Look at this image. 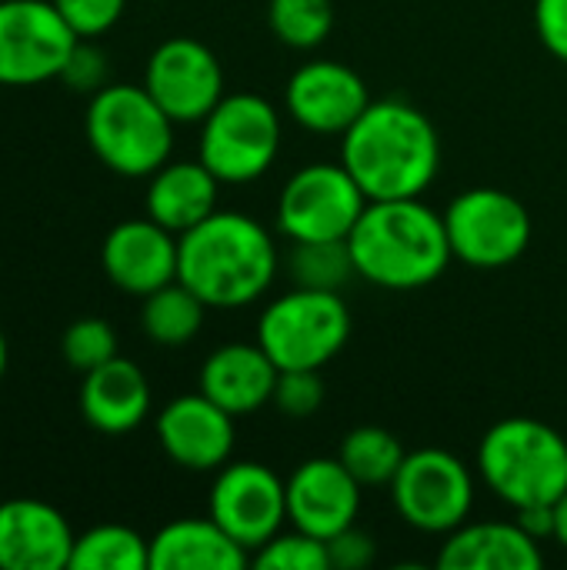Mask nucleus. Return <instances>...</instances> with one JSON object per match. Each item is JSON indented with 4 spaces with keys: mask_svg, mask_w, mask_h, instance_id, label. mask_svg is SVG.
Returning a JSON list of instances; mask_svg holds the SVG:
<instances>
[{
    "mask_svg": "<svg viewBox=\"0 0 567 570\" xmlns=\"http://www.w3.org/2000/svg\"><path fill=\"white\" fill-rule=\"evenodd\" d=\"M341 164L368 200L421 197L441 167V140L428 114L408 100H371L341 134Z\"/></svg>",
    "mask_w": 567,
    "mask_h": 570,
    "instance_id": "f257e3e1",
    "label": "nucleus"
},
{
    "mask_svg": "<svg viewBox=\"0 0 567 570\" xmlns=\"http://www.w3.org/2000/svg\"><path fill=\"white\" fill-rule=\"evenodd\" d=\"M267 23L274 37L291 50H314L331 37V0H267Z\"/></svg>",
    "mask_w": 567,
    "mask_h": 570,
    "instance_id": "cd10ccee",
    "label": "nucleus"
},
{
    "mask_svg": "<svg viewBox=\"0 0 567 570\" xmlns=\"http://www.w3.org/2000/svg\"><path fill=\"white\" fill-rule=\"evenodd\" d=\"M284 417H311L324 404V381L321 371H281L274 401H271Z\"/></svg>",
    "mask_w": 567,
    "mask_h": 570,
    "instance_id": "7c9ffc66",
    "label": "nucleus"
},
{
    "mask_svg": "<svg viewBox=\"0 0 567 570\" xmlns=\"http://www.w3.org/2000/svg\"><path fill=\"white\" fill-rule=\"evenodd\" d=\"M174 120L140 83H104L90 94L84 134L97 160L120 177H150L170 160Z\"/></svg>",
    "mask_w": 567,
    "mask_h": 570,
    "instance_id": "39448f33",
    "label": "nucleus"
},
{
    "mask_svg": "<svg viewBox=\"0 0 567 570\" xmlns=\"http://www.w3.org/2000/svg\"><path fill=\"white\" fill-rule=\"evenodd\" d=\"M60 357L67 367L87 374L117 357V334L104 317H80L60 337Z\"/></svg>",
    "mask_w": 567,
    "mask_h": 570,
    "instance_id": "c85d7f7f",
    "label": "nucleus"
},
{
    "mask_svg": "<svg viewBox=\"0 0 567 570\" xmlns=\"http://www.w3.org/2000/svg\"><path fill=\"white\" fill-rule=\"evenodd\" d=\"M478 471L488 491L508 508L555 504L567 491V441L545 421H498L478 448Z\"/></svg>",
    "mask_w": 567,
    "mask_h": 570,
    "instance_id": "20e7f679",
    "label": "nucleus"
},
{
    "mask_svg": "<svg viewBox=\"0 0 567 570\" xmlns=\"http://www.w3.org/2000/svg\"><path fill=\"white\" fill-rule=\"evenodd\" d=\"M7 374V337H3V327H0V377Z\"/></svg>",
    "mask_w": 567,
    "mask_h": 570,
    "instance_id": "e433bc0d",
    "label": "nucleus"
},
{
    "mask_svg": "<svg viewBox=\"0 0 567 570\" xmlns=\"http://www.w3.org/2000/svg\"><path fill=\"white\" fill-rule=\"evenodd\" d=\"M104 77H107V57L94 43H87L80 37V43L74 47V53H70V60H67V67L60 73V80H67L74 90L97 94L104 87Z\"/></svg>",
    "mask_w": 567,
    "mask_h": 570,
    "instance_id": "72a5a7b5",
    "label": "nucleus"
},
{
    "mask_svg": "<svg viewBox=\"0 0 567 570\" xmlns=\"http://www.w3.org/2000/svg\"><path fill=\"white\" fill-rule=\"evenodd\" d=\"M551 508H555V541L567 551V491Z\"/></svg>",
    "mask_w": 567,
    "mask_h": 570,
    "instance_id": "c9c22d12",
    "label": "nucleus"
},
{
    "mask_svg": "<svg viewBox=\"0 0 567 570\" xmlns=\"http://www.w3.org/2000/svg\"><path fill=\"white\" fill-rule=\"evenodd\" d=\"M404 458H408L404 444L378 424L348 431L338 451V461L354 474L361 488H391Z\"/></svg>",
    "mask_w": 567,
    "mask_h": 570,
    "instance_id": "393cba45",
    "label": "nucleus"
},
{
    "mask_svg": "<svg viewBox=\"0 0 567 570\" xmlns=\"http://www.w3.org/2000/svg\"><path fill=\"white\" fill-rule=\"evenodd\" d=\"M234 421L237 417L214 404L204 391L180 394L157 414V441L184 471H221L234 451Z\"/></svg>",
    "mask_w": 567,
    "mask_h": 570,
    "instance_id": "2eb2a0df",
    "label": "nucleus"
},
{
    "mask_svg": "<svg viewBox=\"0 0 567 570\" xmlns=\"http://www.w3.org/2000/svg\"><path fill=\"white\" fill-rule=\"evenodd\" d=\"M294 287L311 291H338L358 277L351 244L348 240H294L284 261Z\"/></svg>",
    "mask_w": 567,
    "mask_h": 570,
    "instance_id": "bb28decb",
    "label": "nucleus"
},
{
    "mask_svg": "<svg viewBox=\"0 0 567 570\" xmlns=\"http://www.w3.org/2000/svg\"><path fill=\"white\" fill-rule=\"evenodd\" d=\"M398 518L421 534H451L471 518L475 478L461 458L444 448H421L404 458L391 481Z\"/></svg>",
    "mask_w": 567,
    "mask_h": 570,
    "instance_id": "1a4fd4ad",
    "label": "nucleus"
},
{
    "mask_svg": "<svg viewBox=\"0 0 567 570\" xmlns=\"http://www.w3.org/2000/svg\"><path fill=\"white\" fill-rule=\"evenodd\" d=\"M328 558H331V570H364L374 564L378 544L368 531L351 524L328 541Z\"/></svg>",
    "mask_w": 567,
    "mask_h": 570,
    "instance_id": "473e14b6",
    "label": "nucleus"
},
{
    "mask_svg": "<svg viewBox=\"0 0 567 570\" xmlns=\"http://www.w3.org/2000/svg\"><path fill=\"white\" fill-rule=\"evenodd\" d=\"M281 154V114L261 94H224L201 120V164L221 184L264 177Z\"/></svg>",
    "mask_w": 567,
    "mask_h": 570,
    "instance_id": "0eeeda50",
    "label": "nucleus"
},
{
    "mask_svg": "<svg viewBox=\"0 0 567 570\" xmlns=\"http://www.w3.org/2000/svg\"><path fill=\"white\" fill-rule=\"evenodd\" d=\"M281 367L261 344H224L201 364V391L234 417H251L274 401Z\"/></svg>",
    "mask_w": 567,
    "mask_h": 570,
    "instance_id": "6ab92c4d",
    "label": "nucleus"
},
{
    "mask_svg": "<svg viewBox=\"0 0 567 570\" xmlns=\"http://www.w3.org/2000/svg\"><path fill=\"white\" fill-rule=\"evenodd\" d=\"M53 7L74 27L77 37L94 40V37L107 33L124 17L127 0H53Z\"/></svg>",
    "mask_w": 567,
    "mask_h": 570,
    "instance_id": "2f4dec72",
    "label": "nucleus"
},
{
    "mask_svg": "<svg viewBox=\"0 0 567 570\" xmlns=\"http://www.w3.org/2000/svg\"><path fill=\"white\" fill-rule=\"evenodd\" d=\"M67 570H150V541L124 524H100L74 541Z\"/></svg>",
    "mask_w": 567,
    "mask_h": 570,
    "instance_id": "a878e982",
    "label": "nucleus"
},
{
    "mask_svg": "<svg viewBox=\"0 0 567 570\" xmlns=\"http://www.w3.org/2000/svg\"><path fill=\"white\" fill-rule=\"evenodd\" d=\"M368 207L344 164H307L277 197V230L294 240H348Z\"/></svg>",
    "mask_w": 567,
    "mask_h": 570,
    "instance_id": "9d476101",
    "label": "nucleus"
},
{
    "mask_svg": "<svg viewBox=\"0 0 567 570\" xmlns=\"http://www.w3.org/2000/svg\"><path fill=\"white\" fill-rule=\"evenodd\" d=\"M150 401L147 374L120 354L87 371L80 384V414L100 434H127L140 428L150 414Z\"/></svg>",
    "mask_w": 567,
    "mask_h": 570,
    "instance_id": "412c9836",
    "label": "nucleus"
},
{
    "mask_svg": "<svg viewBox=\"0 0 567 570\" xmlns=\"http://www.w3.org/2000/svg\"><path fill=\"white\" fill-rule=\"evenodd\" d=\"M281 267L271 230L237 210H214L180 234L177 281L207 307L237 311L267 294Z\"/></svg>",
    "mask_w": 567,
    "mask_h": 570,
    "instance_id": "f03ea898",
    "label": "nucleus"
},
{
    "mask_svg": "<svg viewBox=\"0 0 567 570\" xmlns=\"http://www.w3.org/2000/svg\"><path fill=\"white\" fill-rule=\"evenodd\" d=\"M287 484V524L331 541L344 528L358 524L361 484L338 458H311L297 464Z\"/></svg>",
    "mask_w": 567,
    "mask_h": 570,
    "instance_id": "dca6fc26",
    "label": "nucleus"
},
{
    "mask_svg": "<svg viewBox=\"0 0 567 570\" xmlns=\"http://www.w3.org/2000/svg\"><path fill=\"white\" fill-rule=\"evenodd\" d=\"M451 254L478 271H498L515 264L531 244L528 207L498 187H471L458 194L444 210Z\"/></svg>",
    "mask_w": 567,
    "mask_h": 570,
    "instance_id": "6e6552de",
    "label": "nucleus"
},
{
    "mask_svg": "<svg viewBox=\"0 0 567 570\" xmlns=\"http://www.w3.org/2000/svg\"><path fill=\"white\" fill-rule=\"evenodd\" d=\"M207 304L180 281H170L144 297L140 304V327L160 347H184L204 327Z\"/></svg>",
    "mask_w": 567,
    "mask_h": 570,
    "instance_id": "b1692460",
    "label": "nucleus"
},
{
    "mask_svg": "<svg viewBox=\"0 0 567 570\" xmlns=\"http://www.w3.org/2000/svg\"><path fill=\"white\" fill-rule=\"evenodd\" d=\"M207 514L254 554L287 524V484L261 461L224 464L211 484Z\"/></svg>",
    "mask_w": 567,
    "mask_h": 570,
    "instance_id": "f8f14e48",
    "label": "nucleus"
},
{
    "mask_svg": "<svg viewBox=\"0 0 567 570\" xmlns=\"http://www.w3.org/2000/svg\"><path fill=\"white\" fill-rule=\"evenodd\" d=\"M144 87L174 124H201L224 97V67L207 43L170 37L150 53Z\"/></svg>",
    "mask_w": 567,
    "mask_h": 570,
    "instance_id": "ddd939ff",
    "label": "nucleus"
},
{
    "mask_svg": "<svg viewBox=\"0 0 567 570\" xmlns=\"http://www.w3.org/2000/svg\"><path fill=\"white\" fill-rule=\"evenodd\" d=\"M371 104L368 83L341 60H311L284 87L287 117L311 134H344Z\"/></svg>",
    "mask_w": 567,
    "mask_h": 570,
    "instance_id": "4468645a",
    "label": "nucleus"
},
{
    "mask_svg": "<svg viewBox=\"0 0 567 570\" xmlns=\"http://www.w3.org/2000/svg\"><path fill=\"white\" fill-rule=\"evenodd\" d=\"M77 43L53 0H0V83L30 87L60 77Z\"/></svg>",
    "mask_w": 567,
    "mask_h": 570,
    "instance_id": "9b49d317",
    "label": "nucleus"
},
{
    "mask_svg": "<svg viewBox=\"0 0 567 570\" xmlns=\"http://www.w3.org/2000/svg\"><path fill=\"white\" fill-rule=\"evenodd\" d=\"M348 244L358 277L384 291L428 287L454 261L444 214L421 197L368 200Z\"/></svg>",
    "mask_w": 567,
    "mask_h": 570,
    "instance_id": "7ed1b4c3",
    "label": "nucleus"
},
{
    "mask_svg": "<svg viewBox=\"0 0 567 570\" xmlns=\"http://www.w3.org/2000/svg\"><path fill=\"white\" fill-rule=\"evenodd\" d=\"M545 554L518 521H465L444 534L438 568L441 570H541Z\"/></svg>",
    "mask_w": 567,
    "mask_h": 570,
    "instance_id": "aec40b11",
    "label": "nucleus"
},
{
    "mask_svg": "<svg viewBox=\"0 0 567 570\" xmlns=\"http://www.w3.org/2000/svg\"><path fill=\"white\" fill-rule=\"evenodd\" d=\"M247 561L251 551L211 514L170 521L150 538V570H241Z\"/></svg>",
    "mask_w": 567,
    "mask_h": 570,
    "instance_id": "4be33fe9",
    "label": "nucleus"
},
{
    "mask_svg": "<svg viewBox=\"0 0 567 570\" xmlns=\"http://www.w3.org/2000/svg\"><path fill=\"white\" fill-rule=\"evenodd\" d=\"M180 237L150 217L117 224L100 247L104 274L114 287L134 297H147L157 287L177 281Z\"/></svg>",
    "mask_w": 567,
    "mask_h": 570,
    "instance_id": "f3484780",
    "label": "nucleus"
},
{
    "mask_svg": "<svg viewBox=\"0 0 567 570\" xmlns=\"http://www.w3.org/2000/svg\"><path fill=\"white\" fill-rule=\"evenodd\" d=\"M70 521L37 498L0 504V570H67L74 554Z\"/></svg>",
    "mask_w": 567,
    "mask_h": 570,
    "instance_id": "a211bd4d",
    "label": "nucleus"
},
{
    "mask_svg": "<svg viewBox=\"0 0 567 570\" xmlns=\"http://www.w3.org/2000/svg\"><path fill=\"white\" fill-rule=\"evenodd\" d=\"M351 337V311L338 291L294 287L257 317V344L281 371H321Z\"/></svg>",
    "mask_w": 567,
    "mask_h": 570,
    "instance_id": "423d86ee",
    "label": "nucleus"
},
{
    "mask_svg": "<svg viewBox=\"0 0 567 570\" xmlns=\"http://www.w3.org/2000/svg\"><path fill=\"white\" fill-rule=\"evenodd\" d=\"M535 27L548 53L567 63V0H535Z\"/></svg>",
    "mask_w": 567,
    "mask_h": 570,
    "instance_id": "f704fd0d",
    "label": "nucleus"
},
{
    "mask_svg": "<svg viewBox=\"0 0 567 570\" xmlns=\"http://www.w3.org/2000/svg\"><path fill=\"white\" fill-rule=\"evenodd\" d=\"M221 180L197 160H167L150 174L147 184V217L177 237L197 227L204 217L217 210Z\"/></svg>",
    "mask_w": 567,
    "mask_h": 570,
    "instance_id": "5701e85b",
    "label": "nucleus"
},
{
    "mask_svg": "<svg viewBox=\"0 0 567 570\" xmlns=\"http://www.w3.org/2000/svg\"><path fill=\"white\" fill-rule=\"evenodd\" d=\"M254 568L261 570H331L328 541L304 531H281L264 548L254 551Z\"/></svg>",
    "mask_w": 567,
    "mask_h": 570,
    "instance_id": "c756f323",
    "label": "nucleus"
}]
</instances>
